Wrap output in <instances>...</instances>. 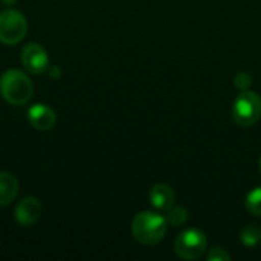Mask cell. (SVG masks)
I'll use <instances>...</instances> for the list:
<instances>
[{
	"label": "cell",
	"mask_w": 261,
	"mask_h": 261,
	"mask_svg": "<svg viewBox=\"0 0 261 261\" xmlns=\"http://www.w3.org/2000/svg\"><path fill=\"white\" fill-rule=\"evenodd\" d=\"M21 64L32 75H43L49 69V55L38 43H28L21 49Z\"/></svg>",
	"instance_id": "6"
},
{
	"label": "cell",
	"mask_w": 261,
	"mask_h": 261,
	"mask_svg": "<svg viewBox=\"0 0 261 261\" xmlns=\"http://www.w3.org/2000/svg\"><path fill=\"white\" fill-rule=\"evenodd\" d=\"M41 213H43V208H41L40 200L37 197L28 196L21 199L18 205L15 206L14 217L20 226H34L40 220Z\"/></svg>",
	"instance_id": "7"
},
{
	"label": "cell",
	"mask_w": 261,
	"mask_h": 261,
	"mask_svg": "<svg viewBox=\"0 0 261 261\" xmlns=\"http://www.w3.org/2000/svg\"><path fill=\"white\" fill-rule=\"evenodd\" d=\"M18 194V180L12 173L0 171V206H8Z\"/></svg>",
	"instance_id": "10"
},
{
	"label": "cell",
	"mask_w": 261,
	"mask_h": 261,
	"mask_svg": "<svg viewBox=\"0 0 261 261\" xmlns=\"http://www.w3.org/2000/svg\"><path fill=\"white\" fill-rule=\"evenodd\" d=\"M240 242L248 246V248H254L261 242V228L254 226V225H248L240 231Z\"/></svg>",
	"instance_id": "11"
},
{
	"label": "cell",
	"mask_w": 261,
	"mask_h": 261,
	"mask_svg": "<svg viewBox=\"0 0 261 261\" xmlns=\"http://www.w3.org/2000/svg\"><path fill=\"white\" fill-rule=\"evenodd\" d=\"M234 84H236L240 90H249V87L252 86V76H251L248 72H240V73L236 75Z\"/></svg>",
	"instance_id": "14"
},
{
	"label": "cell",
	"mask_w": 261,
	"mask_h": 261,
	"mask_svg": "<svg viewBox=\"0 0 261 261\" xmlns=\"http://www.w3.org/2000/svg\"><path fill=\"white\" fill-rule=\"evenodd\" d=\"M28 121L35 130L47 132V130H52L55 127L57 115L49 106L35 104L28 110Z\"/></svg>",
	"instance_id": "8"
},
{
	"label": "cell",
	"mask_w": 261,
	"mask_h": 261,
	"mask_svg": "<svg viewBox=\"0 0 261 261\" xmlns=\"http://www.w3.org/2000/svg\"><path fill=\"white\" fill-rule=\"evenodd\" d=\"M229 260H231V255H229L225 249H222V248H219V246H216V248L210 249V252H208V261H229Z\"/></svg>",
	"instance_id": "15"
},
{
	"label": "cell",
	"mask_w": 261,
	"mask_h": 261,
	"mask_svg": "<svg viewBox=\"0 0 261 261\" xmlns=\"http://www.w3.org/2000/svg\"><path fill=\"white\" fill-rule=\"evenodd\" d=\"M246 208L251 214L261 217V188H254L246 196Z\"/></svg>",
	"instance_id": "13"
},
{
	"label": "cell",
	"mask_w": 261,
	"mask_h": 261,
	"mask_svg": "<svg viewBox=\"0 0 261 261\" xmlns=\"http://www.w3.org/2000/svg\"><path fill=\"white\" fill-rule=\"evenodd\" d=\"M260 170H261V158H260Z\"/></svg>",
	"instance_id": "18"
},
{
	"label": "cell",
	"mask_w": 261,
	"mask_h": 261,
	"mask_svg": "<svg viewBox=\"0 0 261 261\" xmlns=\"http://www.w3.org/2000/svg\"><path fill=\"white\" fill-rule=\"evenodd\" d=\"M0 93L8 104L24 106L34 95V83L23 70L9 69L0 78Z\"/></svg>",
	"instance_id": "1"
},
{
	"label": "cell",
	"mask_w": 261,
	"mask_h": 261,
	"mask_svg": "<svg viewBox=\"0 0 261 261\" xmlns=\"http://www.w3.org/2000/svg\"><path fill=\"white\" fill-rule=\"evenodd\" d=\"M28 32L26 17L17 9H5L0 12V43L17 44Z\"/></svg>",
	"instance_id": "4"
},
{
	"label": "cell",
	"mask_w": 261,
	"mask_h": 261,
	"mask_svg": "<svg viewBox=\"0 0 261 261\" xmlns=\"http://www.w3.org/2000/svg\"><path fill=\"white\" fill-rule=\"evenodd\" d=\"M208 240L200 229H187L174 240V252L182 260H197L206 251Z\"/></svg>",
	"instance_id": "5"
},
{
	"label": "cell",
	"mask_w": 261,
	"mask_h": 261,
	"mask_svg": "<svg viewBox=\"0 0 261 261\" xmlns=\"http://www.w3.org/2000/svg\"><path fill=\"white\" fill-rule=\"evenodd\" d=\"M168 222L164 216L151 211H142L132 222V234L142 245H156L167 234Z\"/></svg>",
	"instance_id": "2"
},
{
	"label": "cell",
	"mask_w": 261,
	"mask_h": 261,
	"mask_svg": "<svg viewBox=\"0 0 261 261\" xmlns=\"http://www.w3.org/2000/svg\"><path fill=\"white\" fill-rule=\"evenodd\" d=\"M17 2H18V0H2V3H3V5H8V6H9V5H14V3H17Z\"/></svg>",
	"instance_id": "17"
},
{
	"label": "cell",
	"mask_w": 261,
	"mask_h": 261,
	"mask_svg": "<svg viewBox=\"0 0 261 261\" xmlns=\"http://www.w3.org/2000/svg\"><path fill=\"white\" fill-rule=\"evenodd\" d=\"M261 118V98L252 90H242L234 99L232 119L240 127H251Z\"/></svg>",
	"instance_id": "3"
},
{
	"label": "cell",
	"mask_w": 261,
	"mask_h": 261,
	"mask_svg": "<svg viewBox=\"0 0 261 261\" xmlns=\"http://www.w3.org/2000/svg\"><path fill=\"white\" fill-rule=\"evenodd\" d=\"M148 199H150V203L158 211L167 213L174 205L176 194H174V191H173V188L170 185H167V184H156V185L151 187V190L148 193Z\"/></svg>",
	"instance_id": "9"
},
{
	"label": "cell",
	"mask_w": 261,
	"mask_h": 261,
	"mask_svg": "<svg viewBox=\"0 0 261 261\" xmlns=\"http://www.w3.org/2000/svg\"><path fill=\"white\" fill-rule=\"evenodd\" d=\"M165 219H167V222H168V225H171V226H182V225H185L187 223V220H188V211L184 208V206H171L168 211H167V216H165Z\"/></svg>",
	"instance_id": "12"
},
{
	"label": "cell",
	"mask_w": 261,
	"mask_h": 261,
	"mask_svg": "<svg viewBox=\"0 0 261 261\" xmlns=\"http://www.w3.org/2000/svg\"><path fill=\"white\" fill-rule=\"evenodd\" d=\"M47 72H49L50 78H54V80L60 78V75H61V70H60V67H57V66H49Z\"/></svg>",
	"instance_id": "16"
}]
</instances>
